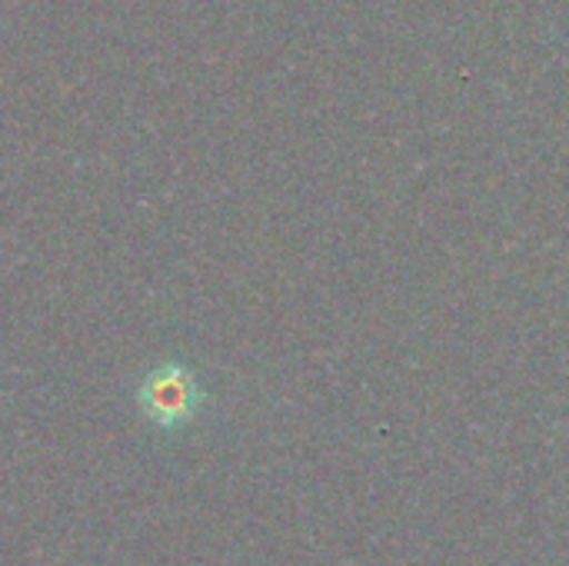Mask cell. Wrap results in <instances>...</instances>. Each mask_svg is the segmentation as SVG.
<instances>
[{
    "mask_svg": "<svg viewBox=\"0 0 569 566\" xmlns=\"http://www.w3.org/2000/svg\"><path fill=\"white\" fill-rule=\"evenodd\" d=\"M200 404H203V394L197 380L177 364L153 370L140 387V407L157 427H180L193 420Z\"/></svg>",
    "mask_w": 569,
    "mask_h": 566,
    "instance_id": "cell-1",
    "label": "cell"
}]
</instances>
